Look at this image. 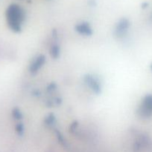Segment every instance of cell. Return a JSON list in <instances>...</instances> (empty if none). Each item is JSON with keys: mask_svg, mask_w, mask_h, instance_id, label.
Returning <instances> with one entry per match:
<instances>
[{"mask_svg": "<svg viewBox=\"0 0 152 152\" xmlns=\"http://www.w3.org/2000/svg\"><path fill=\"white\" fill-rule=\"evenodd\" d=\"M7 21L9 27L15 32H19L22 28V24L25 19V12L19 5L12 4L6 12Z\"/></svg>", "mask_w": 152, "mask_h": 152, "instance_id": "6da1fadb", "label": "cell"}, {"mask_svg": "<svg viewBox=\"0 0 152 152\" xmlns=\"http://www.w3.org/2000/svg\"><path fill=\"white\" fill-rule=\"evenodd\" d=\"M139 114L142 117H148L152 115V95H148L145 97L139 109Z\"/></svg>", "mask_w": 152, "mask_h": 152, "instance_id": "7a4b0ae2", "label": "cell"}, {"mask_svg": "<svg viewBox=\"0 0 152 152\" xmlns=\"http://www.w3.org/2000/svg\"><path fill=\"white\" fill-rule=\"evenodd\" d=\"M129 21L125 18L121 19L119 22H118L116 28V34L118 37H122L124 34L128 31V28H129Z\"/></svg>", "mask_w": 152, "mask_h": 152, "instance_id": "3957f363", "label": "cell"}, {"mask_svg": "<svg viewBox=\"0 0 152 152\" xmlns=\"http://www.w3.org/2000/svg\"><path fill=\"white\" fill-rule=\"evenodd\" d=\"M85 82L95 94L101 93V86L96 79L92 76L88 75L85 77Z\"/></svg>", "mask_w": 152, "mask_h": 152, "instance_id": "277c9868", "label": "cell"}, {"mask_svg": "<svg viewBox=\"0 0 152 152\" xmlns=\"http://www.w3.org/2000/svg\"><path fill=\"white\" fill-rule=\"evenodd\" d=\"M45 62H46V58L43 55L37 56L30 66V72L32 73V74L37 73L39 71V69L41 68V67L44 65Z\"/></svg>", "mask_w": 152, "mask_h": 152, "instance_id": "5b68a950", "label": "cell"}, {"mask_svg": "<svg viewBox=\"0 0 152 152\" xmlns=\"http://www.w3.org/2000/svg\"><path fill=\"white\" fill-rule=\"evenodd\" d=\"M75 30L80 34L85 36H90L92 34V28L87 22H81L75 26Z\"/></svg>", "mask_w": 152, "mask_h": 152, "instance_id": "8992f818", "label": "cell"}, {"mask_svg": "<svg viewBox=\"0 0 152 152\" xmlns=\"http://www.w3.org/2000/svg\"><path fill=\"white\" fill-rule=\"evenodd\" d=\"M50 54L54 59H58L60 55V48L58 45H52L50 50Z\"/></svg>", "mask_w": 152, "mask_h": 152, "instance_id": "52a82bcc", "label": "cell"}, {"mask_svg": "<svg viewBox=\"0 0 152 152\" xmlns=\"http://www.w3.org/2000/svg\"><path fill=\"white\" fill-rule=\"evenodd\" d=\"M55 121V118L52 114H50L47 118L46 119V123L48 126H51V125L53 124Z\"/></svg>", "mask_w": 152, "mask_h": 152, "instance_id": "ba28073f", "label": "cell"}, {"mask_svg": "<svg viewBox=\"0 0 152 152\" xmlns=\"http://www.w3.org/2000/svg\"><path fill=\"white\" fill-rule=\"evenodd\" d=\"M13 115H14L15 118L16 119H18V120H19V119H21V117H22V114H21L20 111H19L18 109H15L14 111H13Z\"/></svg>", "mask_w": 152, "mask_h": 152, "instance_id": "9c48e42d", "label": "cell"}, {"mask_svg": "<svg viewBox=\"0 0 152 152\" xmlns=\"http://www.w3.org/2000/svg\"><path fill=\"white\" fill-rule=\"evenodd\" d=\"M23 131H24V129H23V126H22V124H19L17 126H16V132H17V133L19 134V135H22V134H23Z\"/></svg>", "mask_w": 152, "mask_h": 152, "instance_id": "30bf717a", "label": "cell"}, {"mask_svg": "<svg viewBox=\"0 0 152 152\" xmlns=\"http://www.w3.org/2000/svg\"><path fill=\"white\" fill-rule=\"evenodd\" d=\"M151 69H152V65H151Z\"/></svg>", "mask_w": 152, "mask_h": 152, "instance_id": "8fae6325", "label": "cell"}]
</instances>
